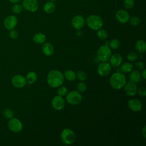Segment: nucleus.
<instances>
[{"mask_svg":"<svg viewBox=\"0 0 146 146\" xmlns=\"http://www.w3.org/2000/svg\"><path fill=\"white\" fill-rule=\"evenodd\" d=\"M47 82L48 84L52 88L60 87L64 82L63 74L59 70H51L47 74Z\"/></svg>","mask_w":146,"mask_h":146,"instance_id":"obj_1","label":"nucleus"},{"mask_svg":"<svg viewBox=\"0 0 146 146\" xmlns=\"http://www.w3.org/2000/svg\"><path fill=\"white\" fill-rule=\"evenodd\" d=\"M125 83V76L121 72H115L113 74L110 79V85L115 90H120L122 88Z\"/></svg>","mask_w":146,"mask_h":146,"instance_id":"obj_2","label":"nucleus"},{"mask_svg":"<svg viewBox=\"0 0 146 146\" xmlns=\"http://www.w3.org/2000/svg\"><path fill=\"white\" fill-rule=\"evenodd\" d=\"M87 25L93 30L100 29L103 25L102 18L97 15H90L87 17L86 20Z\"/></svg>","mask_w":146,"mask_h":146,"instance_id":"obj_3","label":"nucleus"},{"mask_svg":"<svg viewBox=\"0 0 146 146\" xmlns=\"http://www.w3.org/2000/svg\"><path fill=\"white\" fill-rule=\"evenodd\" d=\"M96 55L98 59L100 61H108L111 55V50L110 47L106 44L101 46L97 50Z\"/></svg>","mask_w":146,"mask_h":146,"instance_id":"obj_4","label":"nucleus"},{"mask_svg":"<svg viewBox=\"0 0 146 146\" xmlns=\"http://www.w3.org/2000/svg\"><path fill=\"white\" fill-rule=\"evenodd\" d=\"M60 137L62 142L68 145L74 143L76 138L74 132L70 128L64 129L61 132Z\"/></svg>","mask_w":146,"mask_h":146,"instance_id":"obj_5","label":"nucleus"},{"mask_svg":"<svg viewBox=\"0 0 146 146\" xmlns=\"http://www.w3.org/2000/svg\"><path fill=\"white\" fill-rule=\"evenodd\" d=\"M82 100L81 94L77 91H71L66 95V100L68 103L71 105L79 104Z\"/></svg>","mask_w":146,"mask_h":146,"instance_id":"obj_6","label":"nucleus"},{"mask_svg":"<svg viewBox=\"0 0 146 146\" xmlns=\"http://www.w3.org/2000/svg\"><path fill=\"white\" fill-rule=\"evenodd\" d=\"M8 127L11 131L15 133H18L22 131L23 125L18 119L13 117L9 120L8 123Z\"/></svg>","mask_w":146,"mask_h":146,"instance_id":"obj_7","label":"nucleus"},{"mask_svg":"<svg viewBox=\"0 0 146 146\" xmlns=\"http://www.w3.org/2000/svg\"><path fill=\"white\" fill-rule=\"evenodd\" d=\"M22 5L24 9L30 12L36 11L39 7L37 0H23Z\"/></svg>","mask_w":146,"mask_h":146,"instance_id":"obj_8","label":"nucleus"},{"mask_svg":"<svg viewBox=\"0 0 146 146\" xmlns=\"http://www.w3.org/2000/svg\"><path fill=\"white\" fill-rule=\"evenodd\" d=\"M97 71L100 76H106L111 72V66L107 62H102L98 65Z\"/></svg>","mask_w":146,"mask_h":146,"instance_id":"obj_9","label":"nucleus"},{"mask_svg":"<svg viewBox=\"0 0 146 146\" xmlns=\"http://www.w3.org/2000/svg\"><path fill=\"white\" fill-rule=\"evenodd\" d=\"M18 20L15 15H10L5 18L3 24L5 28L9 30L14 29L17 25Z\"/></svg>","mask_w":146,"mask_h":146,"instance_id":"obj_10","label":"nucleus"},{"mask_svg":"<svg viewBox=\"0 0 146 146\" xmlns=\"http://www.w3.org/2000/svg\"><path fill=\"white\" fill-rule=\"evenodd\" d=\"M84 24L85 20L84 17L81 15H76L72 19L71 25L72 27L77 30L82 29L84 27Z\"/></svg>","mask_w":146,"mask_h":146,"instance_id":"obj_11","label":"nucleus"},{"mask_svg":"<svg viewBox=\"0 0 146 146\" xmlns=\"http://www.w3.org/2000/svg\"><path fill=\"white\" fill-rule=\"evenodd\" d=\"M12 84L16 88H21L25 87L27 83L26 78L21 75H16L11 79Z\"/></svg>","mask_w":146,"mask_h":146,"instance_id":"obj_12","label":"nucleus"},{"mask_svg":"<svg viewBox=\"0 0 146 146\" xmlns=\"http://www.w3.org/2000/svg\"><path fill=\"white\" fill-rule=\"evenodd\" d=\"M51 104L54 109L57 111H60L64 107L65 102L63 96L58 95L57 96H55L53 98Z\"/></svg>","mask_w":146,"mask_h":146,"instance_id":"obj_13","label":"nucleus"},{"mask_svg":"<svg viewBox=\"0 0 146 146\" xmlns=\"http://www.w3.org/2000/svg\"><path fill=\"white\" fill-rule=\"evenodd\" d=\"M124 87L125 92L129 96H134L137 92V86L134 82L130 81L125 83Z\"/></svg>","mask_w":146,"mask_h":146,"instance_id":"obj_14","label":"nucleus"},{"mask_svg":"<svg viewBox=\"0 0 146 146\" xmlns=\"http://www.w3.org/2000/svg\"><path fill=\"white\" fill-rule=\"evenodd\" d=\"M116 18L119 22L125 23L129 20V14L126 10L121 9L116 12Z\"/></svg>","mask_w":146,"mask_h":146,"instance_id":"obj_15","label":"nucleus"},{"mask_svg":"<svg viewBox=\"0 0 146 146\" xmlns=\"http://www.w3.org/2000/svg\"><path fill=\"white\" fill-rule=\"evenodd\" d=\"M128 106L131 111L134 112H139L141 111L142 108V103L137 99H132L128 101Z\"/></svg>","mask_w":146,"mask_h":146,"instance_id":"obj_16","label":"nucleus"},{"mask_svg":"<svg viewBox=\"0 0 146 146\" xmlns=\"http://www.w3.org/2000/svg\"><path fill=\"white\" fill-rule=\"evenodd\" d=\"M109 60H110L111 66H112L114 67H117L121 64L123 59H122V56H121L120 54L115 53V54L111 55Z\"/></svg>","mask_w":146,"mask_h":146,"instance_id":"obj_17","label":"nucleus"},{"mask_svg":"<svg viewBox=\"0 0 146 146\" xmlns=\"http://www.w3.org/2000/svg\"><path fill=\"white\" fill-rule=\"evenodd\" d=\"M42 50L43 53L46 56H51L54 51L53 46L50 43H44L42 47Z\"/></svg>","mask_w":146,"mask_h":146,"instance_id":"obj_18","label":"nucleus"},{"mask_svg":"<svg viewBox=\"0 0 146 146\" xmlns=\"http://www.w3.org/2000/svg\"><path fill=\"white\" fill-rule=\"evenodd\" d=\"M129 78L131 82L134 83H138L141 80V73L138 70H133L130 72Z\"/></svg>","mask_w":146,"mask_h":146,"instance_id":"obj_19","label":"nucleus"},{"mask_svg":"<svg viewBox=\"0 0 146 146\" xmlns=\"http://www.w3.org/2000/svg\"><path fill=\"white\" fill-rule=\"evenodd\" d=\"M136 50L140 53H144L146 50V43L144 40H139L135 44Z\"/></svg>","mask_w":146,"mask_h":146,"instance_id":"obj_20","label":"nucleus"},{"mask_svg":"<svg viewBox=\"0 0 146 146\" xmlns=\"http://www.w3.org/2000/svg\"><path fill=\"white\" fill-rule=\"evenodd\" d=\"M46 39V35L42 33H36L33 36V40L34 41V42L38 44H42L44 43Z\"/></svg>","mask_w":146,"mask_h":146,"instance_id":"obj_21","label":"nucleus"},{"mask_svg":"<svg viewBox=\"0 0 146 146\" xmlns=\"http://www.w3.org/2000/svg\"><path fill=\"white\" fill-rule=\"evenodd\" d=\"M44 11L47 14H51L53 13L55 10V3L52 2H47L43 6Z\"/></svg>","mask_w":146,"mask_h":146,"instance_id":"obj_22","label":"nucleus"},{"mask_svg":"<svg viewBox=\"0 0 146 146\" xmlns=\"http://www.w3.org/2000/svg\"><path fill=\"white\" fill-rule=\"evenodd\" d=\"M26 82L30 84H32L34 83L37 80L36 74L34 71H30L29 72L27 73L26 75Z\"/></svg>","mask_w":146,"mask_h":146,"instance_id":"obj_23","label":"nucleus"},{"mask_svg":"<svg viewBox=\"0 0 146 146\" xmlns=\"http://www.w3.org/2000/svg\"><path fill=\"white\" fill-rule=\"evenodd\" d=\"M63 75H64V77L68 81H73L76 78V74L75 73V72L71 70L66 71L64 72Z\"/></svg>","mask_w":146,"mask_h":146,"instance_id":"obj_24","label":"nucleus"},{"mask_svg":"<svg viewBox=\"0 0 146 146\" xmlns=\"http://www.w3.org/2000/svg\"><path fill=\"white\" fill-rule=\"evenodd\" d=\"M133 64L129 62H125L123 63L120 67V70L124 73L130 72L133 70Z\"/></svg>","mask_w":146,"mask_h":146,"instance_id":"obj_25","label":"nucleus"},{"mask_svg":"<svg viewBox=\"0 0 146 146\" xmlns=\"http://www.w3.org/2000/svg\"><path fill=\"white\" fill-rule=\"evenodd\" d=\"M97 35L99 39L102 40H105L108 38V34L106 30L103 29H99L98 30Z\"/></svg>","mask_w":146,"mask_h":146,"instance_id":"obj_26","label":"nucleus"},{"mask_svg":"<svg viewBox=\"0 0 146 146\" xmlns=\"http://www.w3.org/2000/svg\"><path fill=\"white\" fill-rule=\"evenodd\" d=\"M109 47L112 49H117L120 46V42L117 39H113L109 42Z\"/></svg>","mask_w":146,"mask_h":146,"instance_id":"obj_27","label":"nucleus"},{"mask_svg":"<svg viewBox=\"0 0 146 146\" xmlns=\"http://www.w3.org/2000/svg\"><path fill=\"white\" fill-rule=\"evenodd\" d=\"M23 10V6L22 5H20L19 3H15L13 7H12V11L15 14H19L22 12Z\"/></svg>","mask_w":146,"mask_h":146,"instance_id":"obj_28","label":"nucleus"},{"mask_svg":"<svg viewBox=\"0 0 146 146\" xmlns=\"http://www.w3.org/2000/svg\"><path fill=\"white\" fill-rule=\"evenodd\" d=\"M76 77L78 78V79L83 82V81H84L86 79H87V74L86 73L83 71H82V70H79L77 72V74L76 75Z\"/></svg>","mask_w":146,"mask_h":146,"instance_id":"obj_29","label":"nucleus"},{"mask_svg":"<svg viewBox=\"0 0 146 146\" xmlns=\"http://www.w3.org/2000/svg\"><path fill=\"white\" fill-rule=\"evenodd\" d=\"M3 116L6 119H10L14 116V112L11 109H9V108L5 109L3 112Z\"/></svg>","mask_w":146,"mask_h":146,"instance_id":"obj_30","label":"nucleus"},{"mask_svg":"<svg viewBox=\"0 0 146 146\" xmlns=\"http://www.w3.org/2000/svg\"><path fill=\"white\" fill-rule=\"evenodd\" d=\"M127 58L128 60H129L131 62L135 61L137 58V54L136 52H135L134 51L129 52L127 55Z\"/></svg>","mask_w":146,"mask_h":146,"instance_id":"obj_31","label":"nucleus"},{"mask_svg":"<svg viewBox=\"0 0 146 146\" xmlns=\"http://www.w3.org/2000/svg\"><path fill=\"white\" fill-rule=\"evenodd\" d=\"M124 6L127 9H131L133 7L135 3L133 0H124L123 2Z\"/></svg>","mask_w":146,"mask_h":146,"instance_id":"obj_32","label":"nucleus"},{"mask_svg":"<svg viewBox=\"0 0 146 146\" xmlns=\"http://www.w3.org/2000/svg\"><path fill=\"white\" fill-rule=\"evenodd\" d=\"M140 19L137 17H133L129 20L130 25L132 26H133L139 25L140 24Z\"/></svg>","mask_w":146,"mask_h":146,"instance_id":"obj_33","label":"nucleus"},{"mask_svg":"<svg viewBox=\"0 0 146 146\" xmlns=\"http://www.w3.org/2000/svg\"><path fill=\"white\" fill-rule=\"evenodd\" d=\"M77 89L79 91L83 92L84 91H86V89H87V86L86 84L84 83V82H79L78 84H77Z\"/></svg>","mask_w":146,"mask_h":146,"instance_id":"obj_34","label":"nucleus"},{"mask_svg":"<svg viewBox=\"0 0 146 146\" xmlns=\"http://www.w3.org/2000/svg\"><path fill=\"white\" fill-rule=\"evenodd\" d=\"M67 92V88L64 86L60 87L58 90V95L61 96H64L66 95Z\"/></svg>","mask_w":146,"mask_h":146,"instance_id":"obj_35","label":"nucleus"},{"mask_svg":"<svg viewBox=\"0 0 146 146\" xmlns=\"http://www.w3.org/2000/svg\"><path fill=\"white\" fill-rule=\"evenodd\" d=\"M9 36L10 37V38L13 39H17L18 36V33L16 30L12 29L10 30V33H9Z\"/></svg>","mask_w":146,"mask_h":146,"instance_id":"obj_36","label":"nucleus"},{"mask_svg":"<svg viewBox=\"0 0 146 146\" xmlns=\"http://www.w3.org/2000/svg\"><path fill=\"white\" fill-rule=\"evenodd\" d=\"M137 94L140 96L145 97L146 96V89L144 87L139 88L137 90Z\"/></svg>","mask_w":146,"mask_h":146,"instance_id":"obj_37","label":"nucleus"},{"mask_svg":"<svg viewBox=\"0 0 146 146\" xmlns=\"http://www.w3.org/2000/svg\"><path fill=\"white\" fill-rule=\"evenodd\" d=\"M135 66L139 69V70H143L144 68V64L141 61H137L135 63Z\"/></svg>","mask_w":146,"mask_h":146,"instance_id":"obj_38","label":"nucleus"},{"mask_svg":"<svg viewBox=\"0 0 146 146\" xmlns=\"http://www.w3.org/2000/svg\"><path fill=\"white\" fill-rule=\"evenodd\" d=\"M141 132H142V135L143 136V137L144 138L146 137V126H144V127L143 128L142 130H141Z\"/></svg>","mask_w":146,"mask_h":146,"instance_id":"obj_39","label":"nucleus"},{"mask_svg":"<svg viewBox=\"0 0 146 146\" xmlns=\"http://www.w3.org/2000/svg\"><path fill=\"white\" fill-rule=\"evenodd\" d=\"M141 76L144 79H146V70L145 69H143V71L141 72Z\"/></svg>","mask_w":146,"mask_h":146,"instance_id":"obj_40","label":"nucleus"},{"mask_svg":"<svg viewBox=\"0 0 146 146\" xmlns=\"http://www.w3.org/2000/svg\"><path fill=\"white\" fill-rule=\"evenodd\" d=\"M20 1H21V0H9V1H10L11 3H14V4L18 3Z\"/></svg>","mask_w":146,"mask_h":146,"instance_id":"obj_41","label":"nucleus"},{"mask_svg":"<svg viewBox=\"0 0 146 146\" xmlns=\"http://www.w3.org/2000/svg\"><path fill=\"white\" fill-rule=\"evenodd\" d=\"M51 1H52V2H54V1H57V0H50Z\"/></svg>","mask_w":146,"mask_h":146,"instance_id":"obj_42","label":"nucleus"}]
</instances>
